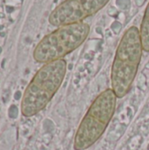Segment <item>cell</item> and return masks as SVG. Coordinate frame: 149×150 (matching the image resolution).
Segmentation results:
<instances>
[{
    "label": "cell",
    "instance_id": "277c9868",
    "mask_svg": "<svg viewBox=\"0 0 149 150\" xmlns=\"http://www.w3.org/2000/svg\"><path fill=\"white\" fill-rule=\"evenodd\" d=\"M90 32V27L85 22L59 26L38 43L33 51V58L40 63L63 59L86 40Z\"/></svg>",
    "mask_w": 149,
    "mask_h": 150
},
{
    "label": "cell",
    "instance_id": "8992f818",
    "mask_svg": "<svg viewBox=\"0 0 149 150\" xmlns=\"http://www.w3.org/2000/svg\"><path fill=\"white\" fill-rule=\"evenodd\" d=\"M140 35L143 50L149 52V2L146 7L144 16L141 24Z\"/></svg>",
    "mask_w": 149,
    "mask_h": 150
},
{
    "label": "cell",
    "instance_id": "3957f363",
    "mask_svg": "<svg viewBox=\"0 0 149 150\" xmlns=\"http://www.w3.org/2000/svg\"><path fill=\"white\" fill-rule=\"evenodd\" d=\"M117 99L112 89L105 90L94 99L76 132L74 149H88L102 137L114 115Z\"/></svg>",
    "mask_w": 149,
    "mask_h": 150
},
{
    "label": "cell",
    "instance_id": "6da1fadb",
    "mask_svg": "<svg viewBox=\"0 0 149 150\" xmlns=\"http://www.w3.org/2000/svg\"><path fill=\"white\" fill-rule=\"evenodd\" d=\"M140 29L130 26L123 34L113 60L111 71L112 90L118 98H123L131 90L142 57Z\"/></svg>",
    "mask_w": 149,
    "mask_h": 150
},
{
    "label": "cell",
    "instance_id": "7a4b0ae2",
    "mask_svg": "<svg viewBox=\"0 0 149 150\" xmlns=\"http://www.w3.org/2000/svg\"><path fill=\"white\" fill-rule=\"evenodd\" d=\"M66 72L67 62L64 59L45 63L25 88L21 100V113L29 118L41 112L61 86Z\"/></svg>",
    "mask_w": 149,
    "mask_h": 150
},
{
    "label": "cell",
    "instance_id": "5b68a950",
    "mask_svg": "<svg viewBox=\"0 0 149 150\" xmlns=\"http://www.w3.org/2000/svg\"><path fill=\"white\" fill-rule=\"evenodd\" d=\"M110 0H65L49 15V23L56 27L83 22L103 9Z\"/></svg>",
    "mask_w": 149,
    "mask_h": 150
}]
</instances>
